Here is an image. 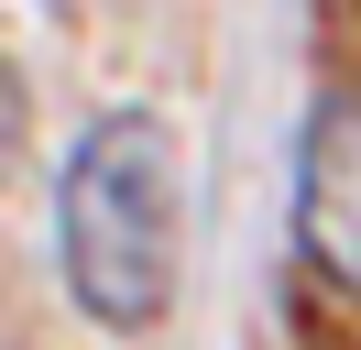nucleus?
Wrapping results in <instances>:
<instances>
[{"instance_id":"f257e3e1","label":"nucleus","mask_w":361,"mask_h":350,"mask_svg":"<svg viewBox=\"0 0 361 350\" xmlns=\"http://www.w3.org/2000/svg\"><path fill=\"white\" fill-rule=\"evenodd\" d=\"M55 252H66V296L99 328H154L176 296V143L154 109H110L77 131L66 175H55Z\"/></svg>"},{"instance_id":"f03ea898","label":"nucleus","mask_w":361,"mask_h":350,"mask_svg":"<svg viewBox=\"0 0 361 350\" xmlns=\"http://www.w3.org/2000/svg\"><path fill=\"white\" fill-rule=\"evenodd\" d=\"M295 252L361 296V99H329L307 121V153H295Z\"/></svg>"}]
</instances>
